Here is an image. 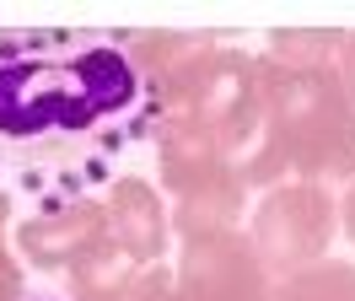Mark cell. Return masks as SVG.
Returning a JSON list of instances; mask_svg holds the SVG:
<instances>
[{
    "mask_svg": "<svg viewBox=\"0 0 355 301\" xmlns=\"http://www.w3.org/2000/svg\"><path fill=\"white\" fill-rule=\"evenodd\" d=\"M162 92L113 33H0V199L65 215L156 135Z\"/></svg>",
    "mask_w": 355,
    "mask_h": 301,
    "instance_id": "6da1fadb",
    "label": "cell"
}]
</instances>
